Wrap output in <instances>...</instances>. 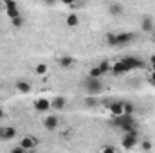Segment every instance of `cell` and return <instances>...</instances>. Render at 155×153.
Returning <instances> with one entry per match:
<instances>
[{
    "mask_svg": "<svg viewBox=\"0 0 155 153\" xmlns=\"http://www.w3.org/2000/svg\"><path fill=\"white\" fill-rule=\"evenodd\" d=\"M114 124H116L117 128H121L123 132H128V130H132V128H137V121L134 119V115H130V114L116 115Z\"/></svg>",
    "mask_w": 155,
    "mask_h": 153,
    "instance_id": "cell-1",
    "label": "cell"
},
{
    "mask_svg": "<svg viewBox=\"0 0 155 153\" xmlns=\"http://www.w3.org/2000/svg\"><path fill=\"white\" fill-rule=\"evenodd\" d=\"M83 86H85V92L90 94V96H99L105 90V85H103L101 77H88Z\"/></svg>",
    "mask_w": 155,
    "mask_h": 153,
    "instance_id": "cell-2",
    "label": "cell"
},
{
    "mask_svg": "<svg viewBox=\"0 0 155 153\" xmlns=\"http://www.w3.org/2000/svg\"><path fill=\"white\" fill-rule=\"evenodd\" d=\"M137 142H139V132H137V128H132V130L124 132V137L121 141V146L124 150H134Z\"/></svg>",
    "mask_w": 155,
    "mask_h": 153,
    "instance_id": "cell-3",
    "label": "cell"
},
{
    "mask_svg": "<svg viewBox=\"0 0 155 153\" xmlns=\"http://www.w3.org/2000/svg\"><path fill=\"white\" fill-rule=\"evenodd\" d=\"M121 60L126 63V67H128L130 70H137V69H144V67H146V61L141 60L139 56H124V58H121Z\"/></svg>",
    "mask_w": 155,
    "mask_h": 153,
    "instance_id": "cell-4",
    "label": "cell"
},
{
    "mask_svg": "<svg viewBox=\"0 0 155 153\" xmlns=\"http://www.w3.org/2000/svg\"><path fill=\"white\" fill-rule=\"evenodd\" d=\"M114 38H116V47H123V45L132 43L135 40V34L134 33H117V34H114Z\"/></svg>",
    "mask_w": 155,
    "mask_h": 153,
    "instance_id": "cell-5",
    "label": "cell"
},
{
    "mask_svg": "<svg viewBox=\"0 0 155 153\" xmlns=\"http://www.w3.org/2000/svg\"><path fill=\"white\" fill-rule=\"evenodd\" d=\"M49 108H52V106H51V101H49L47 97H38V99L35 101V110L40 112V114L49 112Z\"/></svg>",
    "mask_w": 155,
    "mask_h": 153,
    "instance_id": "cell-6",
    "label": "cell"
},
{
    "mask_svg": "<svg viewBox=\"0 0 155 153\" xmlns=\"http://www.w3.org/2000/svg\"><path fill=\"white\" fill-rule=\"evenodd\" d=\"M36 144H38V141H36L35 137H24V139H20V146L24 148V151L35 150V148H36Z\"/></svg>",
    "mask_w": 155,
    "mask_h": 153,
    "instance_id": "cell-7",
    "label": "cell"
},
{
    "mask_svg": "<svg viewBox=\"0 0 155 153\" xmlns=\"http://www.w3.org/2000/svg\"><path fill=\"white\" fill-rule=\"evenodd\" d=\"M112 72H114L116 76H123V74L130 72V69L126 67V63H124L123 60H119V61H116V63L112 65Z\"/></svg>",
    "mask_w": 155,
    "mask_h": 153,
    "instance_id": "cell-8",
    "label": "cell"
},
{
    "mask_svg": "<svg viewBox=\"0 0 155 153\" xmlns=\"http://www.w3.org/2000/svg\"><path fill=\"white\" fill-rule=\"evenodd\" d=\"M141 29H143L144 33H153V18L148 16V15H144V16L141 18Z\"/></svg>",
    "mask_w": 155,
    "mask_h": 153,
    "instance_id": "cell-9",
    "label": "cell"
},
{
    "mask_svg": "<svg viewBox=\"0 0 155 153\" xmlns=\"http://www.w3.org/2000/svg\"><path fill=\"white\" fill-rule=\"evenodd\" d=\"M58 124H60V121H58V117H56V115H47V117H45V121H43V126H45V130H49V132L56 130V128H58Z\"/></svg>",
    "mask_w": 155,
    "mask_h": 153,
    "instance_id": "cell-10",
    "label": "cell"
},
{
    "mask_svg": "<svg viewBox=\"0 0 155 153\" xmlns=\"http://www.w3.org/2000/svg\"><path fill=\"white\" fill-rule=\"evenodd\" d=\"M51 106H52L54 110H63V108L67 106V99H65L63 96H56V97L51 101Z\"/></svg>",
    "mask_w": 155,
    "mask_h": 153,
    "instance_id": "cell-11",
    "label": "cell"
},
{
    "mask_svg": "<svg viewBox=\"0 0 155 153\" xmlns=\"http://www.w3.org/2000/svg\"><path fill=\"white\" fill-rule=\"evenodd\" d=\"M15 86H16V90H18L20 94H29V92H31V83L25 81V79H18Z\"/></svg>",
    "mask_w": 155,
    "mask_h": 153,
    "instance_id": "cell-12",
    "label": "cell"
},
{
    "mask_svg": "<svg viewBox=\"0 0 155 153\" xmlns=\"http://www.w3.org/2000/svg\"><path fill=\"white\" fill-rule=\"evenodd\" d=\"M108 110H110V114L114 115H121L123 114V110H124V101H116V103H112L110 106H108Z\"/></svg>",
    "mask_w": 155,
    "mask_h": 153,
    "instance_id": "cell-13",
    "label": "cell"
},
{
    "mask_svg": "<svg viewBox=\"0 0 155 153\" xmlns=\"http://www.w3.org/2000/svg\"><path fill=\"white\" fill-rule=\"evenodd\" d=\"M65 24H67L69 27H78V25H79V16H78L76 13H71V15L65 18Z\"/></svg>",
    "mask_w": 155,
    "mask_h": 153,
    "instance_id": "cell-14",
    "label": "cell"
},
{
    "mask_svg": "<svg viewBox=\"0 0 155 153\" xmlns=\"http://www.w3.org/2000/svg\"><path fill=\"white\" fill-rule=\"evenodd\" d=\"M123 11H124V7H123L121 4H112V5L108 7V13H110L112 16H121Z\"/></svg>",
    "mask_w": 155,
    "mask_h": 153,
    "instance_id": "cell-15",
    "label": "cell"
},
{
    "mask_svg": "<svg viewBox=\"0 0 155 153\" xmlns=\"http://www.w3.org/2000/svg\"><path fill=\"white\" fill-rule=\"evenodd\" d=\"M60 65H61L63 69H72V67H74V58H71V56H63V58L60 60Z\"/></svg>",
    "mask_w": 155,
    "mask_h": 153,
    "instance_id": "cell-16",
    "label": "cell"
},
{
    "mask_svg": "<svg viewBox=\"0 0 155 153\" xmlns=\"http://www.w3.org/2000/svg\"><path fill=\"white\" fill-rule=\"evenodd\" d=\"M5 15L13 20V18H16V16H20V9H18V5H15V7H7L5 9Z\"/></svg>",
    "mask_w": 155,
    "mask_h": 153,
    "instance_id": "cell-17",
    "label": "cell"
},
{
    "mask_svg": "<svg viewBox=\"0 0 155 153\" xmlns=\"http://www.w3.org/2000/svg\"><path fill=\"white\" fill-rule=\"evenodd\" d=\"M99 69H101V72H103V76L107 74V72H112V63L110 61H107V60H103L99 65H97Z\"/></svg>",
    "mask_w": 155,
    "mask_h": 153,
    "instance_id": "cell-18",
    "label": "cell"
},
{
    "mask_svg": "<svg viewBox=\"0 0 155 153\" xmlns=\"http://www.w3.org/2000/svg\"><path fill=\"white\" fill-rule=\"evenodd\" d=\"M85 106H88V108H92V106H96L97 105V99H96V96H90V94H87V97H85Z\"/></svg>",
    "mask_w": 155,
    "mask_h": 153,
    "instance_id": "cell-19",
    "label": "cell"
},
{
    "mask_svg": "<svg viewBox=\"0 0 155 153\" xmlns=\"http://www.w3.org/2000/svg\"><path fill=\"white\" fill-rule=\"evenodd\" d=\"M35 72H36L38 76H45V74L49 72V67H47L45 63H38V65L35 67Z\"/></svg>",
    "mask_w": 155,
    "mask_h": 153,
    "instance_id": "cell-20",
    "label": "cell"
},
{
    "mask_svg": "<svg viewBox=\"0 0 155 153\" xmlns=\"http://www.w3.org/2000/svg\"><path fill=\"white\" fill-rule=\"evenodd\" d=\"M16 137V130L13 126H5V141H11Z\"/></svg>",
    "mask_w": 155,
    "mask_h": 153,
    "instance_id": "cell-21",
    "label": "cell"
},
{
    "mask_svg": "<svg viewBox=\"0 0 155 153\" xmlns=\"http://www.w3.org/2000/svg\"><path fill=\"white\" fill-rule=\"evenodd\" d=\"M88 77H103V72H101V69L96 65V67H92L90 70H88Z\"/></svg>",
    "mask_w": 155,
    "mask_h": 153,
    "instance_id": "cell-22",
    "label": "cell"
},
{
    "mask_svg": "<svg viewBox=\"0 0 155 153\" xmlns=\"http://www.w3.org/2000/svg\"><path fill=\"white\" fill-rule=\"evenodd\" d=\"M24 22H25V20H24V16H22V15L11 20V24H13V27H22V25H24Z\"/></svg>",
    "mask_w": 155,
    "mask_h": 153,
    "instance_id": "cell-23",
    "label": "cell"
},
{
    "mask_svg": "<svg viewBox=\"0 0 155 153\" xmlns=\"http://www.w3.org/2000/svg\"><path fill=\"white\" fill-rule=\"evenodd\" d=\"M123 114L134 115V114H135V106H134L132 103H124V110H123Z\"/></svg>",
    "mask_w": 155,
    "mask_h": 153,
    "instance_id": "cell-24",
    "label": "cell"
},
{
    "mask_svg": "<svg viewBox=\"0 0 155 153\" xmlns=\"http://www.w3.org/2000/svg\"><path fill=\"white\" fill-rule=\"evenodd\" d=\"M16 5V2L15 0H4V7L7 9V7H15Z\"/></svg>",
    "mask_w": 155,
    "mask_h": 153,
    "instance_id": "cell-25",
    "label": "cell"
},
{
    "mask_svg": "<svg viewBox=\"0 0 155 153\" xmlns=\"http://www.w3.org/2000/svg\"><path fill=\"white\" fill-rule=\"evenodd\" d=\"M141 148H143V150H152V142H150V141H143Z\"/></svg>",
    "mask_w": 155,
    "mask_h": 153,
    "instance_id": "cell-26",
    "label": "cell"
},
{
    "mask_svg": "<svg viewBox=\"0 0 155 153\" xmlns=\"http://www.w3.org/2000/svg\"><path fill=\"white\" fill-rule=\"evenodd\" d=\"M0 141H5V126H0Z\"/></svg>",
    "mask_w": 155,
    "mask_h": 153,
    "instance_id": "cell-27",
    "label": "cell"
},
{
    "mask_svg": "<svg viewBox=\"0 0 155 153\" xmlns=\"http://www.w3.org/2000/svg\"><path fill=\"white\" fill-rule=\"evenodd\" d=\"M148 81H150V85H153L155 86V70H152V74L148 76Z\"/></svg>",
    "mask_w": 155,
    "mask_h": 153,
    "instance_id": "cell-28",
    "label": "cell"
},
{
    "mask_svg": "<svg viewBox=\"0 0 155 153\" xmlns=\"http://www.w3.org/2000/svg\"><path fill=\"white\" fill-rule=\"evenodd\" d=\"M11 151H13V153H22V151H24V148H22V146L18 144V146H16V148H13Z\"/></svg>",
    "mask_w": 155,
    "mask_h": 153,
    "instance_id": "cell-29",
    "label": "cell"
},
{
    "mask_svg": "<svg viewBox=\"0 0 155 153\" xmlns=\"http://www.w3.org/2000/svg\"><path fill=\"white\" fill-rule=\"evenodd\" d=\"M60 2H61L63 5H72V4H74L76 0H60Z\"/></svg>",
    "mask_w": 155,
    "mask_h": 153,
    "instance_id": "cell-30",
    "label": "cell"
},
{
    "mask_svg": "<svg viewBox=\"0 0 155 153\" xmlns=\"http://www.w3.org/2000/svg\"><path fill=\"white\" fill-rule=\"evenodd\" d=\"M103 151H116V148H112V146H105Z\"/></svg>",
    "mask_w": 155,
    "mask_h": 153,
    "instance_id": "cell-31",
    "label": "cell"
},
{
    "mask_svg": "<svg viewBox=\"0 0 155 153\" xmlns=\"http://www.w3.org/2000/svg\"><path fill=\"white\" fill-rule=\"evenodd\" d=\"M2 119H5V110H4V108H0V121H2Z\"/></svg>",
    "mask_w": 155,
    "mask_h": 153,
    "instance_id": "cell-32",
    "label": "cell"
},
{
    "mask_svg": "<svg viewBox=\"0 0 155 153\" xmlns=\"http://www.w3.org/2000/svg\"><path fill=\"white\" fill-rule=\"evenodd\" d=\"M152 70H155V58H152Z\"/></svg>",
    "mask_w": 155,
    "mask_h": 153,
    "instance_id": "cell-33",
    "label": "cell"
},
{
    "mask_svg": "<svg viewBox=\"0 0 155 153\" xmlns=\"http://www.w3.org/2000/svg\"><path fill=\"white\" fill-rule=\"evenodd\" d=\"M45 2H47V4H54L56 0H45Z\"/></svg>",
    "mask_w": 155,
    "mask_h": 153,
    "instance_id": "cell-34",
    "label": "cell"
},
{
    "mask_svg": "<svg viewBox=\"0 0 155 153\" xmlns=\"http://www.w3.org/2000/svg\"><path fill=\"white\" fill-rule=\"evenodd\" d=\"M152 41H153V43H155V33H153V34H152Z\"/></svg>",
    "mask_w": 155,
    "mask_h": 153,
    "instance_id": "cell-35",
    "label": "cell"
}]
</instances>
